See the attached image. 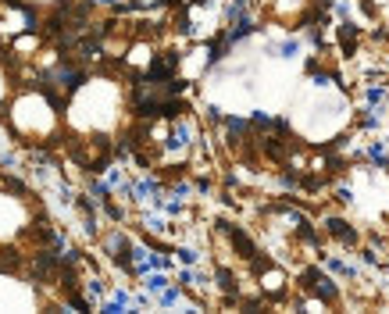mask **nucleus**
<instances>
[{
    "instance_id": "f257e3e1",
    "label": "nucleus",
    "mask_w": 389,
    "mask_h": 314,
    "mask_svg": "<svg viewBox=\"0 0 389 314\" xmlns=\"http://www.w3.org/2000/svg\"><path fill=\"white\" fill-rule=\"evenodd\" d=\"M229 235H232V243H236V246H239V253H243V257H254V243H250L246 235L239 232V229H232V232H229Z\"/></svg>"
},
{
    "instance_id": "7ed1b4c3",
    "label": "nucleus",
    "mask_w": 389,
    "mask_h": 314,
    "mask_svg": "<svg viewBox=\"0 0 389 314\" xmlns=\"http://www.w3.org/2000/svg\"><path fill=\"white\" fill-rule=\"evenodd\" d=\"M147 286H150V289H164V279H161V275H154V279H150Z\"/></svg>"
},
{
    "instance_id": "f03ea898",
    "label": "nucleus",
    "mask_w": 389,
    "mask_h": 314,
    "mask_svg": "<svg viewBox=\"0 0 389 314\" xmlns=\"http://www.w3.org/2000/svg\"><path fill=\"white\" fill-rule=\"evenodd\" d=\"M328 229H332V235H339V239H346V243H354V239H357V235L350 232L343 222H328Z\"/></svg>"
}]
</instances>
